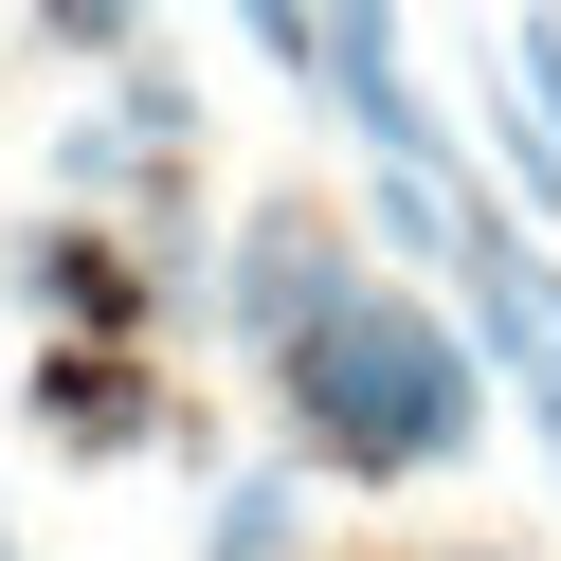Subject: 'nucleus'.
<instances>
[{
  "instance_id": "nucleus-1",
  "label": "nucleus",
  "mask_w": 561,
  "mask_h": 561,
  "mask_svg": "<svg viewBox=\"0 0 561 561\" xmlns=\"http://www.w3.org/2000/svg\"><path fill=\"white\" fill-rule=\"evenodd\" d=\"M272 416H290V453L344 471V489H435V471H471V435H489V363H471V327H435L416 290L363 272V290L272 363Z\"/></svg>"
},
{
  "instance_id": "nucleus-2",
  "label": "nucleus",
  "mask_w": 561,
  "mask_h": 561,
  "mask_svg": "<svg viewBox=\"0 0 561 561\" xmlns=\"http://www.w3.org/2000/svg\"><path fill=\"white\" fill-rule=\"evenodd\" d=\"M344 290H363V218H344V199H254L236 254H218V344L236 363H290Z\"/></svg>"
},
{
  "instance_id": "nucleus-3",
  "label": "nucleus",
  "mask_w": 561,
  "mask_h": 561,
  "mask_svg": "<svg viewBox=\"0 0 561 561\" xmlns=\"http://www.w3.org/2000/svg\"><path fill=\"white\" fill-rule=\"evenodd\" d=\"M19 416H37L55 453H146L163 435V380L127 363V344H37V363H19Z\"/></svg>"
},
{
  "instance_id": "nucleus-4",
  "label": "nucleus",
  "mask_w": 561,
  "mask_h": 561,
  "mask_svg": "<svg viewBox=\"0 0 561 561\" xmlns=\"http://www.w3.org/2000/svg\"><path fill=\"white\" fill-rule=\"evenodd\" d=\"M19 308H55V344H127L146 290H127V254L91 218H37V236H19Z\"/></svg>"
},
{
  "instance_id": "nucleus-5",
  "label": "nucleus",
  "mask_w": 561,
  "mask_h": 561,
  "mask_svg": "<svg viewBox=\"0 0 561 561\" xmlns=\"http://www.w3.org/2000/svg\"><path fill=\"white\" fill-rule=\"evenodd\" d=\"M290 543H308V471H236L199 507V561H290Z\"/></svg>"
},
{
  "instance_id": "nucleus-6",
  "label": "nucleus",
  "mask_w": 561,
  "mask_h": 561,
  "mask_svg": "<svg viewBox=\"0 0 561 561\" xmlns=\"http://www.w3.org/2000/svg\"><path fill=\"white\" fill-rule=\"evenodd\" d=\"M489 163H507L525 218H561V146H543V110H525V91H489Z\"/></svg>"
},
{
  "instance_id": "nucleus-7",
  "label": "nucleus",
  "mask_w": 561,
  "mask_h": 561,
  "mask_svg": "<svg viewBox=\"0 0 561 561\" xmlns=\"http://www.w3.org/2000/svg\"><path fill=\"white\" fill-rule=\"evenodd\" d=\"M127 19H146V0H37V37L91 55V73H127Z\"/></svg>"
},
{
  "instance_id": "nucleus-8",
  "label": "nucleus",
  "mask_w": 561,
  "mask_h": 561,
  "mask_svg": "<svg viewBox=\"0 0 561 561\" xmlns=\"http://www.w3.org/2000/svg\"><path fill=\"white\" fill-rule=\"evenodd\" d=\"M507 91H525V110H543V146H561V0H543V19H525V37H507Z\"/></svg>"
},
{
  "instance_id": "nucleus-9",
  "label": "nucleus",
  "mask_w": 561,
  "mask_h": 561,
  "mask_svg": "<svg viewBox=\"0 0 561 561\" xmlns=\"http://www.w3.org/2000/svg\"><path fill=\"white\" fill-rule=\"evenodd\" d=\"M218 19H236V37L272 55V73H308V0H218Z\"/></svg>"
},
{
  "instance_id": "nucleus-10",
  "label": "nucleus",
  "mask_w": 561,
  "mask_h": 561,
  "mask_svg": "<svg viewBox=\"0 0 561 561\" xmlns=\"http://www.w3.org/2000/svg\"><path fill=\"white\" fill-rule=\"evenodd\" d=\"M507 399H525V435H543V471H561V363H543V380H507Z\"/></svg>"
},
{
  "instance_id": "nucleus-11",
  "label": "nucleus",
  "mask_w": 561,
  "mask_h": 561,
  "mask_svg": "<svg viewBox=\"0 0 561 561\" xmlns=\"http://www.w3.org/2000/svg\"><path fill=\"white\" fill-rule=\"evenodd\" d=\"M435 561H507V543H435Z\"/></svg>"
}]
</instances>
